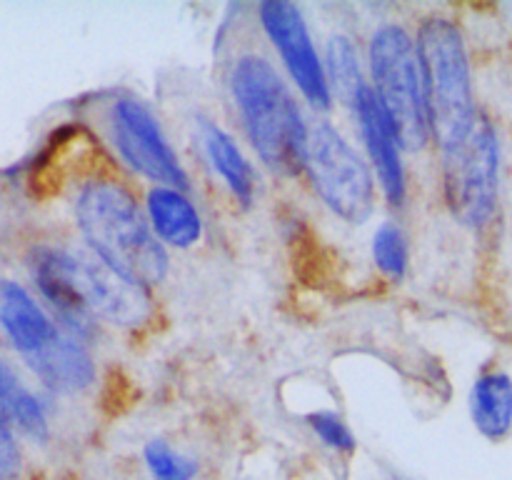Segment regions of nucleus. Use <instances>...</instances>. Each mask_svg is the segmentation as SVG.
Wrapping results in <instances>:
<instances>
[{"mask_svg": "<svg viewBox=\"0 0 512 480\" xmlns=\"http://www.w3.org/2000/svg\"><path fill=\"white\" fill-rule=\"evenodd\" d=\"M390 480H405V478H390Z\"/></svg>", "mask_w": 512, "mask_h": 480, "instance_id": "obj_22", "label": "nucleus"}, {"mask_svg": "<svg viewBox=\"0 0 512 480\" xmlns=\"http://www.w3.org/2000/svg\"><path fill=\"white\" fill-rule=\"evenodd\" d=\"M25 363L48 388L60 390V393L88 388L95 378V365L88 350L78 343V338L63 333L55 335L53 343L45 345L40 353L30 355Z\"/></svg>", "mask_w": 512, "mask_h": 480, "instance_id": "obj_12", "label": "nucleus"}, {"mask_svg": "<svg viewBox=\"0 0 512 480\" xmlns=\"http://www.w3.org/2000/svg\"><path fill=\"white\" fill-rule=\"evenodd\" d=\"M0 328L25 360L53 343L60 333L28 290L13 280H0Z\"/></svg>", "mask_w": 512, "mask_h": 480, "instance_id": "obj_11", "label": "nucleus"}, {"mask_svg": "<svg viewBox=\"0 0 512 480\" xmlns=\"http://www.w3.org/2000/svg\"><path fill=\"white\" fill-rule=\"evenodd\" d=\"M110 140L118 148L120 158L145 178L165 188H188V175L165 140L158 120L143 103L133 98L115 100L110 110Z\"/></svg>", "mask_w": 512, "mask_h": 480, "instance_id": "obj_8", "label": "nucleus"}, {"mask_svg": "<svg viewBox=\"0 0 512 480\" xmlns=\"http://www.w3.org/2000/svg\"><path fill=\"white\" fill-rule=\"evenodd\" d=\"M500 158L498 128L480 110L453 143L443 145L445 198L468 228H485L498 213Z\"/></svg>", "mask_w": 512, "mask_h": 480, "instance_id": "obj_6", "label": "nucleus"}, {"mask_svg": "<svg viewBox=\"0 0 512 480\" xmlns=\"http://www.w3.org/2000/svg\"><path fill=\"white\" fill-rule=\"evenodd\" d=\"M260 20H263L265 33L275 43V48L283 55V63L293 80L298 83L300 93L320 110L330 108V93L328 73H325L323 63H320L315 45L310 40L308 25H305L303 15L293 3L285 0H268L260 5Z\"/></svg>", "mask_w": 512, "mask_h": 480, "instance_id": "obj_9", "label": "nucleus"}, {"mask_svg": "<svg viewBox=\"0 0 512 480\" xmlns=\"http://www.w3.org/2000/svg\"><path fill=\"white\" fill-rule=\"evenodd\" d=\"M375 265L390 278H403L408 268V240L395 223H383L373 238Z\"/></svg>", "mask_w": 512, "mask_h": 480, "instance_id": "obj_19", "label": "nucleus"}, {"mask_svg": "<svg viewBox=\"0 0 512 480\" xmlns=\"http://www.w3.org/2000/svg\"><path fill=\"white\" fill-rule=\"evenodd\" d=\"M470 418L490 443H503L512 433V375L490 368L475 378L470 390Z\"/></svg>", "mask_w": 512, "mask_h": 480, "instance_id": "obj_13", "label": "nucleus"}, {"mask_svg": "<svg viewBox=\"0 0 512 480\" xmlns=\"http://www.w3.org/2000/svg\"><path fill=\"white\" fill-rule=\"evenodd\" d=\"M230 88L265 165L283 175L305 170L310 125L278 70L263 55H243L233 65Z\"/></svg>", "mask_w": 512, "mask_h": 480, "instance_id": "obj_3", "label": "nucleus"}, {"mask_svg": "<svg viewBox=\"0 0 512 480\" xmlns=\"http://www.w3.org/2000/svg\"><path fill=\"white\" fill-rule=\"evenodd\" d=\"M75 218L93 253L130 283L153 285L168 273V253L128 190L95 180L80 190Z\"/></svg>", "mask_w": 512, "mask_h": 480, "instance_id": "obj_2", "label": "nucleus"}, {"mask_svg": "<svg viewBox=\"0 0 512 480\" xmlns=\"http://www.w3.org/2000/svg\"><path fill=\"white\" fill-rule=\"evenodd\" d=\"M148 215L153 233L158 235L160 243L175 245V248H190L203 235V220L195 205L190 203L178 188H158L150 190L148 195Z\"/></svg>", "mask_w": 512, "mask_h": 480, "instance_id": "obj_14", "label": "nucleus"}, {"mask_svg": "<svg viewBox=\"0 0 512 480\" xmlns=\"http://www.w3.org/2000/svg\"><path fill=\"white\" fill-rule=\"evenodd\" d=\"M370 73L375 95L388 113L400 145L405 150H423L433 138V130L418 43L403 25L385 23L375 30L370 38Z\"/></svg>", "mask_w": 512, "mask_h": 480, "instance_id": "obj_5", "label": "nucleus"}, {"mask_svg": "<svg viewBox=\"0 0 512 480\" xmlns=\"http://www.w3.org/2000/svg\"><path fill=\"white\" fill-rule=\"evenodd\" d=\"M305 170L323 203L348 223L358 225L375 208V180L365 160L330 123L310 125Z\"/></svg>", "mask_w": 512, "mask_h": 480, "instance_id": "obj_7", "label": "nucleus"}, {"mask_svg": "<svg viewBox=\"0 0 512 480\" xmlns=\"http://www.w3.org/2000/svg\"><path fill=\"white\" fill-rule=\"evenodd\" d=\"M33 275L40 293L78 335L90 333L95 318L133 328L150 315L145 290L115 273L98 255L88 258L68 250L43 248L35 253Z\"/></svg>", "mask_w": 512, "mask_h": 480, "instance_id": "obj_1", "label": "nucleus"}, {"mask_svg": "<svg viewBox=\"0 0 512 480\" xmlns=\"http://www.w3.org/2000/svg\"><path fill=\"white\" fill-rule=\"evenodd\" d=\"M200 140H203V150L215 175L228 185V190L240 203H250L255 193V173L235 140L213 120L200 123Z\"/></svg>", "mask_w": 512, "mask_h": 480, "instance_id": "obj_15", "label": "nucleus"}, {"mask_svg": "<svg viewBox=\"0 0 512 480\" xmlns=\"http://www.w3.org/2000/svg\"><path fill=\"white\" fill-rule=\"evenodd\" d=\"M430 130L440 148L453 143L478 115L463 33L448 18H428L418 30Z\"/></svg>", "mask_w": 512, "mask_h": 480, "instance_id": "obj_4", "label": "nucleus"}, {"mask_svg": "<svg viewBox=\"0 0 512 480\" xmlns=\"http://www.w3.org/2000/svg\"><path fill=\"white\" fill-rule=\"evenodd\" d=\"M20 473V448L10 425L0 420V480H15Z\"/></svg>", "mask_w": 512, "mask_h": 480, "instance_id": "obj_21", "label": "nucleus"}, {"mask_svg": "<svg viewBox=\"0 0 512 480\" xmlns=\"http://www.w3.org/2000/svg\"><path fill=\"white\" fill-rule=\"evenodd\" d=\"M355 115L360 123V135L365 140L373 168L378 173L383 193L393 205H400L405 198V168L400 160V138L390 123L388 113L380 105L378 95L373 88H365L360 98L355 100Z\"/></svg>", "mask_w": 512, "mask_h": 480, "instance_id": "obj_10", "label": "nucleus"}, {"mask_svg": "<svg viewBox=\"0 0 512 480\" xmlns=\"http://www.w3.org/2000/svg\"><path fill=\"white\" fill-rule=\"evenodd\" d=\"M308 423L313 428V433L318 435V440L328 448L338 450V453H353L358 448L355 443V435L350 433L348 425L340 420V415L328 413V410H320V413L308 415Z\"/></svg>", "mask_w": 512, "mask_h": 480, "instance_id": "obj_20", "label": "nucleus"}, {"mask_svg": "<svg viewBox=\"0 0 512 480\" xmlns=\"http://www.w3.org/2000/svg\"><path fill=\"white\" fill-rule=\"evenodd\" d=\"M143 463L150 480H195L198 478V460L178 453L163 438H153L143 448Z\"/></svg>", "mask_w": 512, "mask_h": 480, "instance_id": "obj_18", "label": "nucleus"}, {"mask_svg": "<svg viewBox=\"0 0 512 480\" xmlns=\"http://www.w3.org/2000/svg\"><path fill=\"white\" fill-rule=\"evenodd\" d=\"M0 420L5 423H15L30 435L43 438L48 433V423H45V413L40 408L38 400L0 365Z\"/></svg>", "mask_w": 512, "mask_h": 480, "instance_id": "obj_17", "label": "nucleus"}, {"mask_svg": "<svg viewBox=\"0 0 512 480\" xmlns=\"http://www.w3.org/2000/svg\"><path fill=\"white\" fill-rule=\"evenodd\" d=\"M328 83L343 103L355 105L368 85L360 70V55L348 35H335L328 43Z\"/></svg>", "mask_w": 512, "mask_h": 480, "instance_id": "obj_16", "label": "nucleus"}]
</instances>
